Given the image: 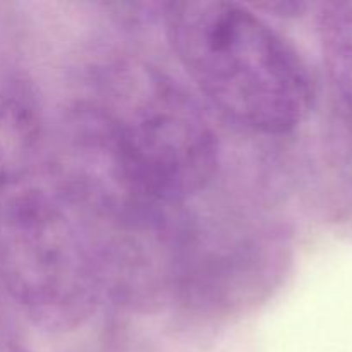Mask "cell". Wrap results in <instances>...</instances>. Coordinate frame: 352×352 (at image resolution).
<instances>
[{"label": "cell", "mask_w": 352, "mask_h": 352, "mask_svg": "<svg viewBox=\"0 0 352 352\" xmlns=\"http://www.w3.org/2000/svg\"><path fill=\"white\" fill-rule=\"evenodd\" d=\"M165 26L189 78L234 122L280 136L308 119L315 102L308 65L251 9L219 0L174 2Z\"/></svg>", "instance_id": "6da1fadb"}, {"label": "cell", "mask_w": 352, "mask_h": 352, "mask_svg": "<svg viewBox=\"0 0 352 352\" xmlns=\"http://www.w3.org/2000/svg\"><path fill=\"white\" fill-rule=\"evenodd\" d=\"M141 184L170 210L215 177L217 134L188 93L160 69L119 60L98 76L91 98Z\"/></svg>", "instance_id": "7a4b0ae2"}, {"label": "cell", "mask_w": 352, "mask_h": 352, "mask_svg": "<svg viewBox=\"0 0 352 352\" xmlns=\"http://www.w3.org/2000/svg\"><path fill=\"white\" fill-rule=\"evenodd\" d=\"M55 175L0 201V284L40 325H78L96 296V261Z\"/></svg>", "instance_id": "3957f363"}, {"label": "cell", "mask_w": 352, "mask_h": 352, "mask_svg": "<svg viewBox=\"0 0 352 352\" xmlns=\"http://www.w3.org/2000/svg\"><path fill=\"white\" fill-rule=\"evenodd\" d=\"M54 177L50 143L36 113L0 89V199Z\"/></svg>", "instance_id": "277c9868"}, {"label": "cell", "mask_w": 352, "mask_h": 352, "mask_svg": "<svg viewBox=\"0 0 352 352\" xmlns=\"http://www.w3.org/2000/svg\"><path fill=\"white\" fill-rule=\"evenodd\" d=\"M320 40L333 91L352 116V2H333L323 7Z\"/></svg>", "instance_id": "5b68a950"}]
</instances>
